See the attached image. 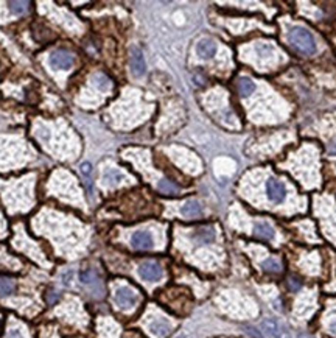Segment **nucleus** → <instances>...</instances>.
<instances>
[{"label":"nucleus","mask_w":336,"mask_h":338,"mask_svg":"<svg viewBox=\"0 0 336 338\" xmlns=\"http://www.w3.org/2000/svg\"><path fill=\"white\" fill-rule=\"evenodd\" d=\"M288 39L297 50H301L305 55H313L316 52V42L311 33L302 27H293L288 33Z\"/></svg>","instance_id":"1"},{"label":"nucleus","mask_w":336,"mask_h":338,"mask_svg":"<svg viewBox=\"0 0 336 338\" xmlns=\"http://www.w3.org/2000/svg\"><path fill=\"white\" fill-rule=\"evenodd\" d=\"M137 301H139L137 293L129 287H120L115 291V303L120 309H125V310L132 309L137 304Z\"/></svg>","instance_id":"2"},{"label":"nucleus","mask_w":336,"mask_h":338,"mask_svg":"<svg viewBox=\"0 0 336 338\" xmlns=\"http://www.w3.org/2000/svg\"><path fill=\"white\" fill-rule=\"evenodd\" d=\"M50 66L56 70H67L74 66V56L66 50H56L50 55Z\"/></svg>","instance_id":"3"},{"label":"nucleus","mask_w":336,"mask_h":338,"mask_svg":"<svg viewBox=\"0 0 336 338\" xmlns=\"http://www.w3.org/2000/svg\"><path fill=\"white\" fill-rule=\"evenodd\" d=\"M139 275L143 281L148 282H156L162 278L163 271L162 267L156 262H143L139 267Z\"/></svg>","instance_id":"4"},{"label":"nucleus","mask_w":336,"mask_h":338,"mask_svg":"<svg viewBox=\"0 0 336 338\" xmlns=\"http://www.w3.org/2000/svg\"><path fill=\"white\" fill-rule=\"evenodd\" d=\"M266 194H268V198L272 201V203L279 204V203H282V201L285 199V195H286L285 186L280 181L271 178L266 182Z\"/></svg>","instance_id":"5"},{"label":"nucleus","mask_w":336,"mask_h":338,"mask_svg":"<svg viewBox=\"0 0 336 338\" xmlns=\"http://www.w3.org/2000/svg\"><path fill=\"white\" fill-rule=\"evenodd\" d=\"M131 245L134 250H140V251H147L151 250L154 246V240L150 232L147 231H137L134 232L131 237Z\"/></svg>","instance_id":"6"},{"label":"nucleus","mask_w":336,"mask_h":338,"mask_svg":"<svg viewBox=\"0 0 336 338\" xmlns=\"http://www.w3.org/2000/svg\"><path fill=\"white\" fill-rule=\"evenodd\" d=\"M145 58H143V53L137 49V47H132L131 49V70L135 77H142L145 74Z\"/></svg>","instance_id":"7"},{"label":"nucleus","mask_w":336,"mask_h":338,"mask_svg":"<svg viewBox=\"0 0 336 338\" xmlns=\"http://www.w3.org/2000/svg\"><path fill=\"white\" fill-rule=\"evenodd\" d=\"M148 331L156 338H165L171 331V326L165 321V319H154V321H151V324L148 326Z\"/></svg>","instance_id":"8"},{"label":"nucleus","mask_w":336,"mask_h":338,"mask_svg":"<svg viewBox=\"0 0 336 338\" xmlns=\"http://www.w3.org/2000/svg\"><path fill=\"white\" fill-rule=\"evenodd\" d=\"M196 52L201 58L208 59V58H213L215 53H216V45L212 39H201L196 45Z\"/></svg>","instance_id":"9"},{"label":"nucleus","mask_w":336,"mask_h":338,"mask_svg":"<svg viewBox=\"0 0 336 338\" xmlns=\"http://www.w3.org/2000/svg\"><path fill=\"white\" fill-rule=\"evenodd\" d=\"M193 239L199 243H212L216 239V232L212 226H203L193 232Z\"/></svg>","instance_id":"10"},{"label":"nucleus","mask_w":336,"mask_h":338,"mask_svg":"<svg viewBox=\"0 0 336 338\" xmlns=\"http://www.w3.org/2000/svg\"><path fill=\"white\" fill-rule=\"evenodd\" d=\"M261 327H263V332L269 337H272V338H285L282 327H280V324L277 321H274V319H265Z\"/></svg>","instance_id":"11"},{"label":"nucleus","mask_w":336,"mask_h":338,"mask_svg":"<svg viewBox=\"0 0 336 338\" xmlns=\"http://www.w3.org/2000/svg\"><path fill=\"white\" fill-rule=\"evenodd\" d=\"M181 214H182L184 217H187V218H196V217H199L203 214V207H201V204L198 203V201L190 199L182 206V209H181Z\"/></svg>","instance_id":"12"},{"label":"nucleus","mask_w":336,"mask_h":338,"mask_svg":"<svg viewBox=\"0 0 336 338\" xmlns=\"http://www.w3.org/2000/svg\"><path fill=\"white\" fill-rule=\"evenodd\" d=\"M254 235L258 237V239L263 240H271L272 237H274V229H272V226L268 223H256L254 225Z\"/></svg>","instance_id":"13"},{"label":"nucleus","mask_w":336,"mask_h":338,"mask_svg":"<svg viewBox=\"0 0 336 338\" xmlns=\"http://www.w3.org/2000/svg\"><path fill=\"white\" fill-rule=\"evenodd\" d=\"M237 87H238V92L241 97H249L251 94H254V90H256V83L251 80L243 77L237 81Z\"/></svg>","instance_id":"14"},{"label":"nucleus","mask_w":336,"mask_h":338,"mask_svg":"<svg viewBox=\"0 0 336 338\" xmlns=\"http://www.w3.org/2000/svg\"><path fill=\"white\" fill-rule=\"evenodd\" d=\"M123 181H126V176L123 175L120 170H117V169L106 170V173H104V182H106V184L114 186V184H120V182H123Z\"/></svg>","instance_id":"15"},{"label":"nucleus","mask_w":336,"mask_h":338,"mask_svg":"<svg viewBox=\"0 0 336 338\" xmlns=\"http://www.w3.org/2000/svg\"><path fill=\"white\" fill-rule=\"evenodd\" d=\"M16 284L10 278H0V298H6L14 293Z\"/></svg>","instance_id":"16"},{"label":"nucleus","mask_w":336,"mask_h":338,"mask_svg":"<svg viewBox=\"0 0 336 338\" xmlns=\"http://www.w3.org/2000/svg\"><path fill=\"white\" fill-rule=\"evenodd\" d=\"M157 189H159V192H162V194H165V195H176V194H179V187L175 184L173 181H170V179H160L159 184H157Z\"/></svg>","instance_id":"17"},{"label":"nucleus","mask_w":336,"mask_h":338,"mask_svg":"<svg viewBox=\"0 0 336 338\" xmlns=\"http://www.w3.org/2000/svg\"><path fill=\"white\" fill-rule=\"evenodd\" d=\"M261 268H263V271H266V273H280V271H282V263H280V260H277L274 257H269L266 260H263Z\"/></svg>","instance_id":"18"},{"label":"nucleus","mask_w":336,"mask_h":338,"mask_svg":"<svg viewBox=\"0 0 336 338\" xmlns=\"http://www.w3.org/2000/svg\"><path fill=\"white\" fill-rule=\"evenodd\" d=\"M256 50H257L260 58H268V56H271L272 53H274V49H272L271 44H258L256 47Z\"/></svg>","instance_id":"19"},{"label":"nucleus","mask_w":336,"mask_h":338,"mask_svg":"<svg viewBox=\"0 0 336 338\" xmlns=\"http://www.w3.org/2000/svg\"><path fill=\"white\" fill-rule=\"evenodd\" d=\"M95 81H97L98 87H102V89H104V90L112 86V81L109 80L106 75H103V74H97V75H95Z\"/></svg>","instance_id":"20"},{"label":"nucleus","mask_w":336,"mask_h":338,"mask_svg":"<svg viewBox=\"0 0 336 338\" xmlns=\"http://www.w3.org/2000/svg\"><path fill=\"white\" fill-rule=\"evenodd\" d=\"M8 6H10V10L16 14H22L26 6H28V3L26 2H8Z\"/></svg>","instance_id":"21"},{"label":"nucleus","mask_w":336,"mask_h":338,"mask_svg":"<svg viewBox=\"0 0 336 338\" xmlns=\"http://www.w3.org/2000/svg\"><path fill=\"white\" fill-rule=\"evenodd\" d=\"M288 288L293 290V291L299 290V288H301V281L296 279V278H289V281H288Z\"/></svg>","instance_id":"22"},{"label":"nucleus","mask_w":336,"mask_h":338,"mask_svg":"<svg viewBox=\"0 0 336 338\" xmlns=\"http://www.w3.org/2000/svg\"><path fill=\"white\" fill-rule=\"evenodd\" d=\"M5 338H25V337H24V334L19 331V329H10Z\"/></svg>","instance_id":"23"},{"label":"nucleus","mask_w":336,"mask_h":338,"mask_svg":"<svg viewBox=\"0 0 336 338\" xmlns=\"http://www.w3.org/2000/svg\"><path fill=\"white\" fill-rule=\"evenodd\" d=\"M81 171H83V175H86V176H89L90 175V164H83V166H81Z\"/></svg>","instance_id":"24"},{"label":"nucleus","mask_w":336,"mask_h":338,"mask_svg":"<svg viewBox=\"0 0 336 338\" xmlns=\"http://www.w3.org/2000/svg\"><path fill=\"white\" fill-rule=\"evenodd\" d=\"M329 329H330V332H332V334H335V335H336V319H333V321L330 323Z\"/></svg>","instance_id":"25"},{"label":"nucleus","mask_w":336,"mask_h":338,"mask_svg":"<svg viewBox=\"0 0 336 338\" xmlns=\"http://www.w3.org/2000/svg\"><path fill=\"white\" fill-rule=\"evenodd\" d=\"M301 338H307V337H305V335H301Z\"/></svg>","instance_id":"26"}]
</instances>
